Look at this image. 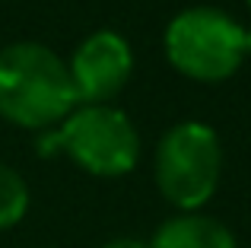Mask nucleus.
Masks as SVG:
<instances>
[{"label":"nucleus","instance_id":"39448f33","mask_svg":"<svg viewBox=\"0 0 251 248\" xmlns=\"http://www.w3.org/2000/svg\"><path fill=\"white\" fill-rule=\"evenodd\" d=\"M80 105H108L134 74V51L115 29L89 32L67 61Z\"/></svg>","mask_w":251,"mask_h":248},{"label":"nucleus","instance_id":"f257e3e1","mask_svg":"<svg viewBox=\"0 0 251 248\" xmlns=\"http://www.w3.org/2000/svg\"><path fill=\"white\" fill-rule=\"evenodd\" d=\"M80 105L67 61L48 45L13 42L0 48V118L25 130H51Z\"/></svg>","mask_w":251,"mask_h":248},{"label":"nucleus","instance_id":"423d86ee","mask_svg":"<svg viewBox=\"0 0 251 248\" xmlns=\"http://www.w3.org/2000/svg\"><path fill=\"white\" fill-rule=\"evenodd\" d=\"M150 248H235V236L216 217L194 210L169 217L153 232Z\"/></svg>","mask_w":251,"mask_h":248},{"label":"nucleus","instance_id":"7ed1b4c3","mask_svg":"<svg viewBox=\"0 0 251 248\" xmlns=\"http://www.w3.org/2000/svg\"><path fill=\"white\" fill-rule=\"evenodd\" d=\"M162 48L181 76L223 83L245 61V25L216 6H188L169 19Z\"/></svg>","mask_w":251,"mask_h":248},{"label":"nucleus","instance_id":"f03ea898","mask_svg":"<svg viewBox=\"0 0 251 248\" xmlns=\"http://www.w3.org/2000/svg\"><path fill=\"white\" fill-rule=\"evenodd\" d=\"M42 156H70L83 172L121 178L140 162V134L115 105H76L57 127L38 134Z\"/></svg>","mask_w":251,"mask_h":248},{"label":"nucleus","instance_id":"20e7f679","mask_svg":"<svg viewBox=\"0 0 251 248\" xmlns=\"http://www.w3.org/2000/svg\"><path fill=\"white\" fill-rule=\"evenodd\" d=\"M162 198L181 213H194L216 194L223 178V143L210 124L178 121L162 134L153 159Z\"/></svg>","mask_w":251,"mask_h":248},{"label":"nucleus","instance_id":"1a4fd4ad","mask_svg":"<svg viewBox=\"0 0 251 248\" xmlns=\"http://www.w3.org/2000/svg\"><path fill=\"white\" fill-rule=\"evenodd\" d=\"M251 54V29H245V57Z\"/></svg>","mask_w":251,"mask_h":248},{"label":"nucleus","instance_id":"6e6552de","mask_svg":"<svg viewBox=\"0 0 251 248\" xmlns=\"http://www.w3.org/2000/svg\"><path fill=\"white\" fill-rule=\"evenodd\" d=\"M102 248H150V245L137 236H118V239H108Z\"/></svg>","mask_w":251,"mask_h":248},{"label":"nucleus","instance_id":"9d476101","mask_svg":"<svg viewBox=\"0 0 251 248\" xmlns=\"http://www.w3.org/2000/svg\"><path fill=\"white\" fill-rule=\"evenodd\" d=\"M245 3H248V6H251V0H245Z\"/></svg>","mask_w":251,"mask_h":248},{"label":"nucleus","instance_id":"0eeeda50","mask_svg":"<svg viewBox=\"0 0 251 248\" xmlns=\"http://www.w3.org/2000/svg\"><path fill=\"white\" fill-rule=\"evenodd\" d=\"M29 210V185L13 166L0 162V232L13 229Z\"/></svg>","mask_w":251,"mask_h":248}]
</instances>
